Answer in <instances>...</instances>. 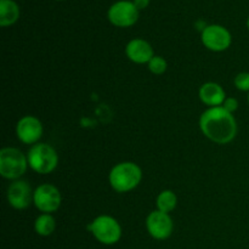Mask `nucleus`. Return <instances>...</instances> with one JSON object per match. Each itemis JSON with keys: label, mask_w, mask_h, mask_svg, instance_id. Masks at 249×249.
<instances>
[{"label": "nucleus", "mask_w": 249, "mask_h": 249, "mask_svg": "<svg viewBox=\"0 0 249 249\" xmlns=\"http://www.w3.org/2000/svg\"><path fill=\"white\" fill-rule=\"evenodd\" d=\"M199 128L206 138L219 145L231 142L237 135L235 117L221 106L204 111L199 118Z\"/></svg>", "instance_id": "f257e3e1"}, {"label": "nucleus", "mask_w": 249, "mask_h": 249, "mask_svg": "<svg viewBox=\"0 0 249 249\" xmlns=\"http://www.w3.org/2000/svg\"><path fill=\"white\" fill-rule=\"evenodd\" d=\"M108 179L114 191L124 194L138 187L142 179V172L136 163L122 162L112 168Z\"/></svg>", "instance_id": "f03ea898"}, {"label": "nucleus", "mask_w": 249, "mask_h": 249, "mask_svg": "<svg viewBox=\"0 0 249 249\" xmlns=\"http://www.w3.org/2000/svg\"><path fill=\"white\" fill-rule=\"evenodd\" d=\"M28 165L38 174H49L53 172L58 164V155L49 143L38 142L29 148L27 153Z\"/></svg>", "instance_id": "7ed1b4c3"}, {"label": "nucleus", "mask_w": 249, "mask_h": 249, "mask_svg": "<svg viewBox=\"0 0 249 249\" xmlns=\"http://www.w3.org/2000/svg\"><path fill=\"white\" fill-rule=\"evenodd\" d=\"M28 167L27 156L18 148L4 147L0 151V174L5 179L18 180Z\"/></svg>", "instance_id": "20e7f679"}, {"label": "nucleus", "mask_w": 249, "mask_h": 249, "mask_svg": "<svg viewBox=\"0 0 249 249\" xmlns=\"http://www.w3.org/2000/svg\"><path fill=\"white\" fill-rule=\"evenodd\" d=\"M100 243L106 246L114 245L122 237V228L118 221L109 215H100L87 226Z\"/></svg>", "instance_id": "39448f33"}, {"label": "nucleus", "mask_w": 249, "mask_h": 249, "mask_svg": "<svg viewBox=\"0 0 249 249\" xmlns=\"http://www.w3.org/2000/svg\"><path fill=\"white\" fill-rule=\"evenodd\" d=\"M107 18L113 26L119 28H128L134 26L139 19V10L133 1L121 0L109 6Z\"/></svg>", "instance_id": "423d86ee"}, {"label": "nucleus", "mask_w": 249, "mask_h": 249, "mask_svg": "<svg viewBox=\"0 0 249 249\" xmlns=\"http://www.w3.org/2000/svg\"><path fill=\"white\" fill-rule=\"evenodd\" d=\"M201 40L208 50L220 53V51H225L226 49L230 48L232 36H231L229 29L224 26L209 24L202 29Z\"/></svg>", "instance_id": "0eeeda50"}, {"label": "nucleus", "mask_w": 249, "mask_h": 249, "mask_svg": "<svg viewBox=\"0 0 249 249\" xmlns=\"http://www.w3.org/2000/svg\"><path fill=\"white\" fill-rule=\"evenodd\" d=\"M62 202L61 192L53 184H43L36 187L33 194V203L36 209L45 214L57 211Z\"/></svg>", "instance_id": "6e6552de"}, {"label": "nucleus", "mask_w": 249, "mask_h": 249, "mask_svg": "<svg viewBox=\"0 0 249 249\" xmlns=\"http://www.w3.org/2000/svg\"><path fill=\"white\" fill-rule=\"evenodd\" d=\"M146 228L148 233L152 236L155 240H167L170 237L174 229L173 219L169 214L163 213L160 211H153L148 214L146 219Z\"/></svg>", "instance_id": "1a4fd4ad"}, {"label": "nucleus", "mask_w": 249, "mask_h": 249, "mask_svg": "<svg viewBox=\"0 0 249 249\" xmlns=\"http://www.w3.org/2000/svg\"><path fill=\"white\" fill-rule=\"evenodd\" d=\"M43 124L36 117L24 116L17 122L16 135L26 145H36L43 135Z\"/></svg>", "instance_id": "9d476101"}, {"label": "nucleus", "mask_w": 249, "mask_h": 249, "mask_svg": "<svg viewBox=\"0 0 249 249\" xmlns=\"http://www.w3.org/2000/svg\"><path fill=\"white\" fill-rule=\"evenodd\" d=\"M33 194L34 192H32L28 182L21 179L15 180L7 189V202L12 208L22 211L28 208L31 202L33 201Z\"/></svg>", "instance_id": "9b49d317"}, {"label": "nucleus", "mask_w": 249, "mask_h": 249, "mask_svg": "<svg viewBox=\"0 0 249 249\" xmlns=\"http://www.w3.org/2000/svg\"><path fill=\"white\" fill-rule=\"evenodd\" d=\"M125 53L129 60L135 63H139V65L148 63L151 58L155 56L151 44L140 38L133 39V40H130L126 44Z\"/></svg>", "instance_id": "f8f14e48"}, {"label": "nucleus", "mask_w": 249, "mask_h": 249, "mask_svg": "<svg viewBox=\"0 0 249 249\" xmlns=\"http://www.w3.org/2000/svg\"><path fill=\"white\" fill-rule=\"evenodd\" d=\"M199 99L204 105L209 107H219L223 106L224 101L226 99L225 91L223 88L214 82L204 83L201 88H199Z\"/></svg>", "instance_id": "ddd939ff"}, {"label": "nucleus", "mask_w": 249, "mask_h": 249, "mask_svg": "<svg viewBox=\"0 0 249 249\" xmlns=\"http://www.w3.org/2000/svg\"><path fill=\"white\" fill-rule=\"evenodd\" d=\"M19 18V6L15 0H0V26L10 27Z\"/></svg>", "instance_id": "4468645a"}, {"label": "nucleus", "mask_w": 249, "mask_h": 249, "mask_svg": "<svg viewBox=\"0 0 249 249\" xmlns=\"http://www.w3.org/2000/svg\"><path fill=\"white\" fill-rule=\"evenodd\" d=\"M55 229L56 220L51 214H40L34 221V230L39 236H43V237L53 235Z\"/></svg>", "instance_id": "2eb2a0df"}, {"label": "nucleus", "mask_w": 249, "mask_h": 249, "mask_svg": "<svg viewBox=\"0 0 249 249\" xmlns=\"http://www.w3.org/2000/svg\"><path fill=\"white\" fill-rule=\"evenodd\" d=\"M178 204V197L172 190H164L160 192L156 198V206H157V211L163 212V213L169 214L170 212L174 211L177 208Z\"/></svg>", "instance_id": "dca6fc26"}, {"label": "nucleus", "mask_w": 249, "mask_h": 249, "mask_svg": "<svg viewBox=\"0 0 249 249\" xmlns=\"http://www.w3.org/2000/svg\"><path fill=\"white\" fill-rule=\"evenodd\" d=\"M147 65H148V70H150L153 74H157V75L163 74V73L167 71V67H168L167 61H165L162 56H157V55L153 56Z\"/></svg>", "instance_id": "f3484780"}, {"label": "nucleus", "mask_w": 249, "mask_h": 249, "mask_svg": "<svg viewBox=\"0 0 249 249\" xmlns=\"http://www.w3.org/2000/svg\"><path fill=\"white\" fill-rule=\"evenodd\" d=\"M235 87L241 91H249V73L241 72L235 77Z\"/></svg>", "instance_id": "a211bd4d"}, {"label": "nucleus", "mask_w": 249, "mask_h": 249, "mask_svg": "<svg viewBox=\"0 0 249 249\" xmlns=\"http://www.w3.org/2000/svg\"><path fill=\"white\" fill-rule=\"evenodd\" d=\"M221 107L224 109H226L228 112H230V113H233L238 108V101L236 99H233V97H226Z\"/></svg>", "instance_id": "6ab92c4d"}, {"label": "nucleus", "mask_w": 249, "mask_h": 249, "mask_svg": "<svg viewBox=\"0 0 249 249\" xmlns=\"http://www.w3.org/2000/svg\"><path fill=\"white\" fill-rule=\"evenodd\" d=\"M133 2H134V5L138 7L139 11H140V10L146 9V7L150 5V0H134Z\"/></svg>", "instance_id": "aec40b11"}, {"label": "nucleus", "mask_w": 249, "mask_h": 249, "mask_svg": "<svg viewBox=\"0 0 249 249\" xmlns=\"http://www.w3.org/2000/svg\"><path fill=\"white\" fill-rule=\"evenodd\" d=\"M247 27H248V31H249V17H248V19H247Z\"/></svg>", "instance_id": "412c9836"}, {"label": "nucleus", "mask_w": 249, "mask_h": 249, "mask_svg": "<svg viewBox=\"0 0 249 249\" xmlns=\"http://www.w3.org/2000/svg\"><path fill=\"white\" fill-rule=\"evenodd\" d=\"M56 1H63V0H56Z\"/></svg>", "instance_id": "4be33fe9"}, {"label": "nucleus", "mask_w": 249, "mask_h": 249, "mask_svg": "<svg viewBox=\"0 0 249 249\" xmlns=\"http://www.w3.org/2000/svg\"><path fill=\"white\" fill-rule=\"evenodd\" d=\"M248 105H249V95H248Z\"/></svg>", "instance_id": "5701e85b"}]
</instances>
